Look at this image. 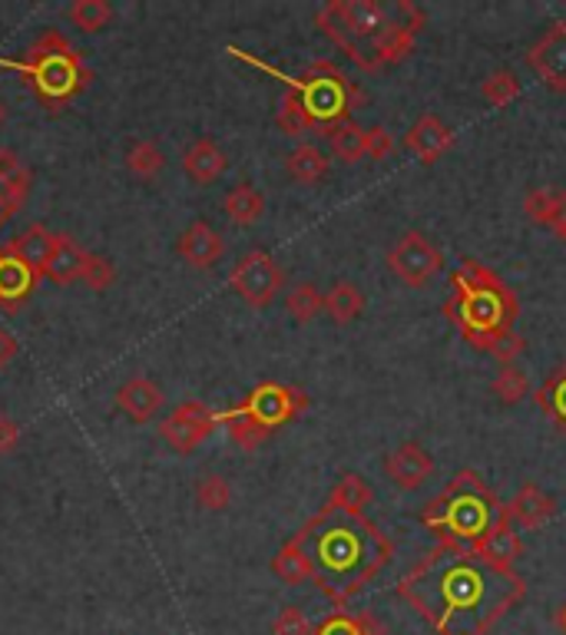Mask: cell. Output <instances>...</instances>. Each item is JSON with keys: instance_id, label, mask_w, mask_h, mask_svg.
<instances>
[{"instance_id": "cell-5", "label": "cell", "mask_w": 566, "mask_h": 635, "mask_svg": "<svg viewBox=\"0 0 566 635\" xmlns=\"http://www.w3.org/2000/svg\"><path fill=\"white\" fill-rule=\"evenodd\" d=\"M507 513V504L480 480L474 470H457L450 484L430 500L421 513L425 529L437 539V546L474 549Z\"/></svg>"}, {"instance_id": "cell-10", "label": "cell", "mask_w": 566, "mask_h": 635, "mask_svg": "<svg viewBox=\"0 0 566 635\" xmlns=\"http://www.w3.org/2000/svg\"><path fill=\"white\" fill-rule=\"evenodd\" d=\"M308 407V397H305V390H298V387H288V384H276V381H266L259 384L252 394H249V400L242 404V410H249L266 430H276V427H282L285 420H291L295 414H301Z\"/></svg>"}, {"instance_id": "cell-40", "label": "cell", "mask_w": 566, "mask_h": 635, "mask_svg": "<svg viewBox=\"0 0 566 635\" xmlns=\"http://www.w3.org/2000/svg\"><path fill=\"white\" fill-rule=\"evenodd\" d=\"M391 152H395V132H391V129H365V156H368V159H388Z\"/></svg>"}, {"instance_id": "cell-33", "label": "cell", "mask_w": 566, "mask_h": 635, "mask_svg": "<svg viewBox=\"0 0 566 635\" xmlns=\"http://www.w3.org/2000/svg\"><path fill=\"white\" fill-rule=\"evenodd\" d=\"M127 169H130V176L149 182V179H156V176L166 169V156H162V149H159L156 142L137 139V142L127 149Z\"/></svg>"}, {"instance_id": "cell-47", "label": "cell", "mask_w": 566, "mask_h": 635, "mask_svg": "<svg viewBox=\"0 0 566 635\" xmlns=\"http://www.w3.org/2000/svg\"><path fill=\"white\" fill-rule=\"evenodd\" d=\"M557 623H560V629H564V633H566V606H564V609H560V616H557Z\"/></svg>"}, {"instance_id": "cell-29", "label": "cell", "mask_w": 566, "mask_h": 635, "mask_svg": "<svg viewBox=\"0 0 566 635\" xmlns=\"http://www.w3.org/2000/svg\"><path fill=\"white\" fill-rule=\"evenodd\" d=\"M67 20L80 30V33H100L113 23V7L103 0H73L67 7Z\"/></svg>"}, {"instance_id": "cell-39", "label": "cell", "mask_w": 566, "mask_h": 635, "mask_svg": "<svg viewBox=\"0 0 566 635\" xmlns=\"http://www.w3.org/2000/svg\"><path fill=\"white\" fill-rule=\"evenodd\" d=\"M80 281L90 285L93 291H107L113 281H117V265L103 255L87 252V261H83V271H80Z\"/></svg>"}, {"instance_id": "cell-31", "label": "cell", "mask_w": 566, "mask_h": 635, "mask_svg": "<svg viewBox=\"0 0 566 635\" xmlns=\"http://www.w3.org/2000/svg\"><path fill=\"white\" fill-rule=\"evenodd\" d=\"M285 308H288V315H291L298 325H308V321H315V318L325 311V295H321L311 281H301V285H295V288L285 295Z\"/></svg>"}, {"instance_id": "cell-9", "label": "cell", "mask_w": 566, "mask_h": 635, "mask_svg": "<svg viewBox=\"0 0 566 635\" xmlns=\"http://www.w3.org/2000/svg\"><path fill=\"white\" fill-rule=\"evenodd\" d=\"M216 424H219V414L209 410L202 400H182V404H176V407L162 417L159 434H162V440H166L176 454H192V450L216 430Z\"/></svg>"}, {"instance_id": "cell-28", "label": "cell", "mask_w": 566, "mask_h": 635, "mask_svg": "<svg viewBox=\"0 0 566 635\" xmlns=\"http://www.w3.org/2000/svg\"><path fill=\"white\" fill-rule=\"evenodd\" d=\"M315 635H385V626L368 616V613H348V609H338L331 613Z\"/></svg>"}, {"instance_id": "cell-12", "label": "cell", "mask_w": 566, "mask_h": 635, "mask_svg": "<svg viewBox=\"0 0 566 635\" xmlns=\"http://www.w3.org/2000/svg\"><path fill=\"white\" fill-rule=\"evenodd\" d=\"M385 474L391 477L395 487H401V490L411 494V490H421L427 480H430L434 460L427 457V450L421 444L408 440V444L395 447V450L385 457Z\"/></svg>"}, {"instance_id": "cell-2", "label": "cell", "mask_w": 566, "mask_h": 635, "mask_svg": "<svg viewBox=\"0 0 566 635\" xmlns=\"http://www.w3.org/2000/svg\"><path fill=\"white\" fill-rule=\"evenodd\" d=\"M291 539L311 559L315 586L338 609H345L348 599L358 596L395 559V543L385 529H378L365 513L328 507V504Z\"/></svg>"}, {"instance_id": "cell-35", "label": "cell", "mask_w": 566, "mask_h": 635, "mask_svg": "<svg viewBox=\"0 0 566 635\" xmlns=\"http://www.w3.org/2000/svg\"><path fill=\"white\" fill-rule=\"evenodd\" d=\"M480 97L490 103V107H497V110H504V107H510L517 97H520V80L510 73V70H494L484 83H480Z\"/></svg>"}, {"instance_id": "cell-15", "label": "cell", "mask_w": 566, "mask_h": 635, "mask_svg": "<svg viewBox=\"0 0 566 635\" xmlns=\"http://www.w3.org/2000/svg\"><path fill=\"white\" fill-rule=\"evenodd\" d=\"M229 169V156L222 152V146L216 139H192L182 152V172L196 182V186H212L216 179H222V172Z\"/></svg>"}, {"instance_id": "cell-22", "label": "cell", "mask_w": 566, "mask_h": 635, "mask_svg": "<svg viewBox=\"0 0 566 635\" xmlns=\"http://www.w3.org/2000/svg\"><path fill=\"white\" fill-rule=\"evenodd\" d=\"M285 169H288V176H291L295 182L315 186V182H321V179L328 176V156H325L318 146L301 142V146H295V149L285 156Z\"/></svg>"}, {"instance_id": "cell-23", "label": "cell", "mask_w": 566, "mask_h": 635, "mask_svg": "<svg viewBox=\"0 0 566 635\" xmlns=\"http://www.w3.org/2000/svg\"><path fill=\"white\" fill-rule=\"evenodd\" d=\"M325 311L331 315L335 325H351L365 311V291L355 281H335L325 295Z\"/></svg>"}, {"instance_id": "cell-19", "label": "cell", "mask_w": 566, "mask_h": 635, "mask_svg": "<svg viewBox=\"0 0 566 635\" xmlns=\"http://www.w3.org/2000/svg\"><path fill=\"white\" fill-rule=\"evenodd\" d=\"M474 553L477 556H484L487 563H497V566H507V569H514V563L524 556V539H520V533L514 529V519H510V509L500 516V523L474 546Z\"/></svg>"}, {"instance_id": "cell-13", "label": "cell", "mask_w": 566, "mask_h": 635, "mask_svg": "<svg viewBox=\"0 0 566 635\" xmlns=\"http://www.w3.org/2000/svg\"><path fill=\"white\" fill-rule=\"evenodd\" d=\"M176 252H179V258H182L189 268L206 271V268L219 265V258L226 255V242H222V236H219L209 222H192V226L179 236Z\"/></svg>"}, {"instance_id": "cell-3", "label": "cell", "mask_w": 566, "mask_h": 635, "mask_svg": "<svg viewBox=\"0 0 566 635\" xmlns=\"http://www.w3.org/2000/svg\"><path fill=\"white\" fill-rule=\"evenodd\" d=\"M315 23L355 67L378 73L411 57L425 30V10L411 0H328L318 7Z\"/></svg>"}, {"instance_id": "cell-14", "label": "cell", "mask_w": 566, "mask_h": 635, "mask_svg": "<svg viewBox=\"0 0 566 635\" xmlns=\"http://www.w3.org/2000/svg\"><path fill=\"white\" fill-rule=\"evenodd\" d=\"M30 192V172L17 152L0 149V229L20 212Z\"/></svg>"}, {"instance_id": "cell-16", "label": "cell", "mask_w": 566, "mask_h": 635, "mask_svg": "<svg viewBox=\"0 0 566 635\" xmlns=\"http://www.w3.org/2000/svg\"><path fill=\"white\" fill-rule=\"evenodd\" d=\"M450 146H454V132L434 113H421L418 123L408 129V136H405V149L415 152L421 162H437Z\"/></svg>"}, {"instance_id": "cell-7", "label": "cell", "mask_w": 566, "mask_h": 635, "mask_svg": "<svg viewBox=\"0 0 566 635\" xmlns=\"http://www.w3.org/2000/svg\"><path fill=\"white\" fill-rule=\"evenodd\" d=\"M229 285L236 288V295L252 305V308H266L276 301V295L282 291L285 271L282 265L266 252V249H252L246 252L236 268L229 271Z\"/></svg>"}, {"instance_id": "cell-24", "label": "cell", "mask_w": 566, "mask_h": 635, "mask_svg": "<svg viewBox=\"0 0 566 635\" xmlns=\"http://www.w3.org/2000/svg\"><path fill=\"white\" fill-rule=\"evenodd\" d=\"M564 206H566V189H547V186L530 189L527 199H524V212H527V219H530L534 226H540V229H554V222H557V216L564 212Z\"/></svg>"}, {"instance_id": "cell-17", "label": "cell", "mask_w": 566, "mask_h": 635, "mask_svg": "<svg viewBox=\"0 0 566 635\" xmlns=\"http://www.w3.org/2000/svg\"><path fill=\"white\" fill-rule=\"evenodd\" d=\"M83 261H87V249H83L73 236L60 232V236L50 239V249H47V258H43V268H40V271H43L50 281H57V285H70V281L80 278Z\"/></svg>"}, {"instance_id": "cell-46", "label": "cell", "mask_w": 566, "mask_h": 635, "mask_svg": "<svg viewBox=\"0 0 566 635\" xmlns=\"http://www.w3.org/2000/svg\"><path fill=\"white\" fill-rule=\"evenodd\" d=\"M7 117H10V113H7V103L0 100V129L7 127Z\"/></svg>"}, {"instance_id": "cell-18", "label": "cell", "mask_w": 566, "mask_h": 635, "mask_svg": "<svg viewBox=\"0 0 566 635\" xmlns=\"http://www.w3.org/2000/svg\"><path fill=\"white\" fill-rule=\"evenodd\" d=\"M162 387L156 381H149V378H130V381L120 384V390H117V404H120V410L133 420V424H149L159 410H162Z\"/></svg>"}, {"instance_id": "cell-6", "label": "cell", "mask_w": 566, "mask_h": 635, "mask_svg": "<svg viewBox=\"0 0 566 635\" xmlns=\"http://www.w3.org/2000/svg\"><path fill=\"white\" fill-rule=\"evenodd\" d=\"M288 87L301 97V103H305L315 129H325V132L331 127H338V123H345L351 107L365 103V93L355 87V80L338 63H331V60H315Z\"/></svg>"}, {"instance_id": "cell-4", "label": "cell", "mask_w": 566, "mask_h": 635, "mask_svg": "<svg viewBox=\"0 0 566 635\" xmlns=\"http://www.w3.org/2000/svg\"><path fill=\"white\" fill-rule=\"evenodd\" d=\"M450 298L444 301V315L460 331V338L480 351H490L504 335L514 331L517 321V295L510 285L477 258H464L450 271Z\"/></svg>"}, {"instance_id": "cell-37", "label": "cell", "mask_w": 566, "mask_h": 635, "mask_svg": "<svg viewBox=\"0 0 566 635\" xmlns=\"http://www.w3.org/2000/svg\"><path fill=\"white\" fill-rule=\"evenodd\" d=\"M490 390H494V397H500L504 404H520V400L530 394V378H527L524 368H517V365H504L500 375H497L494 384H490Z\"/></svg>"}, {"instance_id": "cell-36", "label": "cell", "mask_w": 566, "mask_h": 635, "mask_svg": "<svg viewBox=\"0 0 566 635\" xmlns=\"http://www.w3.org/2000/svg\"><path fill=\"white\" fill-rule=\"evenodd\" d=\"M50 232L43 226H33L27 236H20V242L10 246L13 252V261H20L23 268H43V258H47V249H50Z\"/></svg>"}, {"instance_id": "cell-20", "label": "cell", "mask_w": 566, "mask_h": 635, "mask_svg": "<svg viewBox=\"0 0 566 635\" xmlns=\"http://www.w3.org/2000/svg\"><path fill=\"white\" fill-rule=\"evenodd\" d=\"M507 509H510V519L520 523L524 529H540L557 516L554 497L547 490H540L537 484H524L520 494L507 504Z\"/></svg>"}, {"instance_id": "cell-34", "label": "cell", "mask_w": 566, "mask_h": 635, "mask_svg": "<svg viewBox=\"0 0 566 635\" xmlns=\"http://www.w3.org/2000/svg\"><path fill=\"white\" fill-rule=\"evenodd\" d=\"M276 123L282 129L285 136H305V132H311L315 123H311V117H308V110H305V103H301V97L288 87L282 97V103H279V113H276Z\"/></svg>"}, {"instance_id": "cell-11", "label": "cell", "mask_w": 566, "mask_h": 635, "mask_svg": "<svg viewBox=\"0 0 566 635\" xmlns=\"http://www.w3.org/2000/svg\"><path fill=\"white\" fill-rule=\"evenodd\" d=\"M527 67L554 93H566V20L550 23L540 40L527 50Z\"/></svg>"}, {"instance_id": "cell-25", "label": "cell", "mask_w": 566, "mask_h": 635, "mask_svg": "<svg viewBox=\"0 0 566 635\" xmlns=\"http://www.w3.org/2000/svg\"><path fill=\"white\" fill-rule=\"evenodd\" d=\"M272 573L282 579L285 586H301V583H315V569H311V559L305 556V549L288 539L282 549L276 553L272 559Z\"/></svg>"}, {"instance_id": "cell-43", "label": "cell", "mask_w": 566, "mask_h": 635, "mask_svg": "<svg viewBox=\"0 0 566 635\" xmlns=\"http://www.w3.org/2000/svg\"><path fill=\"white\" fill-rule=\"evenodd\" d=\"M17 444H20V427H17V420L7 417V414H0V457H3V454H13Z\"/></svg>"}, {"instance_id": "cell-45", "label": "cell", "mask_w": 566, "mask_h": 635, "mask_svg": "<svg viewBox=\"0 0 566 635\" xmlns=\"http://www.w3.org/2000/svg\"><path fill=\"white\" fill-rule=\"evenodd\" d=\"M560 242H566V206H564V212L557 216V222H554V229H550Z\"/></svg>"}, {"instance_id": "cell-32", "label": "cell", "mask_w": 566, "mask_h": 635, "mask_svg": "<svg viewBox=\"0 0 566 635\" xmlns=\"http://www.w3.org/2000/svg\"><path fill=\"white\" fill-rule=\"evenodd\" d=\"M226 427H229V437H232L242 450H249V454L259 450V447L269 440V434H272V430H266V427H262L249 410H242V407L232 410V414H226Z\"/></svg>"}, {"instance_id": "cell-38", "label": "cell", "mask_w": 566, "mask_h": 635, "mask_svg": "<svg viewBox=\"0 0 566 635\" xmlns=\"http://www.w3.org/2000/svg\"><path fill=\"white\" fill-rule=\"evenodd\" d=\"M196 504L209 513H219L232 504V487L222 474H206L199 484H196Z\"/></svg>"}, {"instance_id": "cell-1", "label": "cell", "mask_w": 566, "mask_h": 635, "mask_svg": "<svg viewBox=\"0 0 566 635\" xmlns=\"http://www.w3.org/2000/svg\"><path fill=\"white\" fill-rule=\"evenodd\" d=\"M398 596L437 635H487L527 596V583L474 549L434 546L401 576Z\"/></svg>"}, {"instance_id": "cell-21", "label": "cell", "mask_w": 566, "mask_h": 635, "mask_svg": "<svg viewBox=\"0 0 566 635\" xmlns=\"http://www.w3.org/2000/svg\"><path fill=\"white\" fill-rule=\"evenodd\" d=\"M222 209H226V216H229L232 226L249 229V226H256V222L266 216V196H262L256 186L239 182V186H232V189L226 192Z\"/></svg>"}, {"instance_id": "cell-30", "label": "cell", "mask_w": 566, "mask_h": 635, "mask_svg": "<svg viewBox=\"0 0 566 635\" xmlns=\"http://www.w3.org/2000/svg\"><path fill=\"white\" fill-rule=\"evenodd\" d=\"M321 136H328V146H331L335 159H341L348 166L365 159V129L358 127L355 120H345V123L331 127L328 132H321Z\"/></svg>"}, {"instance_id": "cell-27", "label": "cell", "mask_w": 566, "mask_h": 635, "mask_svg": "<svg viewBox=\"0 0 566 635\" xmlns=\"http://www.w3.org/2000/svg\"><path fill=\"white\" fill-rule=\"evenodd\" d=\"M534 400L557 424V430L566 434V361L544 381V387L534 394Z\"/></svg>"}, {"instance_id": "cell-26", "label": "cell", "mask_w": 566, "mask_h": 635, "mask_svg": "<svg viewBox=\"0 0 566 635\" xmlns=\"http://www.w3.org/2000/svg\"><path fill=\"white\" fill-rule=\"evenodd\" d=\"M371 500H375V494H371V487H368V480L361 474H341V480L331 487L325 504L338 509H351V513H365Z\"/></svg>"}, {"instance_id": "cell-41", "label": "cell", "mask_w": 566, "mask_h": 635, "mask_svg": "<svg viewBox=\"0 0 566 635\" xmlns=\"http://www.w3.org/2000/svg\"><path fill=\"white\" fill-rule=\"evenodd\" d=\"M272 635H315V629L308 626V619L301 616L298 606H285L272 623Z\"/></svg>"}, {"instance_id": "cell-44", "label": "cell", "mask_w": 566, "mask_h": 635, "mask_svg": "<svg viewBox=\"0 0 566 635\" xmlns=\"http://www.w3.org/2000/svg\"><path fill=\"white\" fill-rule=\"evenodd\" d=\"M17 351H20V345H17V338L7 331V328H0V371L17 358Z\"/></svg>"}, {"instance_id": "cell-8", "label": "cell", "mask_w": 566, "mask_h": 635, "mask_svg": "<svg viewBox=\"0 0 566 635\" xmlns=\"http://www.w3.org/2000/svg\"><path fill=\"white\" fill-rule=\"evenodd\" d=\"M388 268H391L408 288H425L427 281L444 268V255L427 239L425 232L408 229V232L388 249Z\"/></svg>"}, {"instance_id": "cell-42", "label": "cell", "mask_w": 566, "mask_h": 635, "mask_svg": "<svg viewBox=\"0 0 566 635\" xmlns=\"http://www.w3.org/2000/svg\"><path fill=\"white\" fill-rule=\"evenodd\" d=\"M27 288V268L20 261L0 265V291L3 295H20Z\"/></svg>"}]
</instances>
